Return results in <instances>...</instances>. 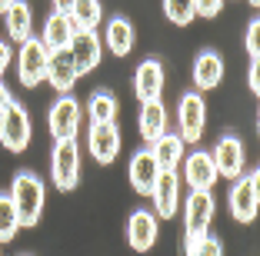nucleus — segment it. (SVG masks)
<instances>
[{"instance_id":"nucleus-30","label":"nucleus","mask_w":260,"mask_h":256,"mask_svg":"<svg viewBox=\"0 0 260 256\" xmlns=\"http://www.w3.org/2000/svg\"><path fill=\"white\" fill-rule=\"evenodd\" d=\"M247 53L250 60H260V20H250L247 27Z\"/></svg>"},{"instance_id":"nucleus-19","label":"nucleus","mask_w":260,"mask_h":256,"mask_svg":"<svg viewBox=\"0 0 260 256\" xmlns=\"http://www.w3.org/2000/svg\"><path fill=\"white\" fill-rule=\"evenodd\" d=\"M150 153H153V160H157L160 170H177L180 160L187 157V153H184V140H180L177 133H167V130L150 143Z\"/></svg>"},{"instance_id":"nucleus-8","label":"nucleus","mask_w":260,"mask_h":256,"mask_svg":"<svg viewBox=\"0 0 260 256\" xmlns=\"http://www.w3.org/2000/svg\"><path fill=\"white\" fill-rule=\"evenodd\" d=\"M80 117H84V106L77 103L70 93H60L50 113H47V127H50V136L54 140H67V136H77L80 130Z\"/></svg>"},{"instance_id":"nucleus-26","label":"nucleus","mask_w":260,"mask_h":256,"mask_svg":"<svg viewBox=\"0 0 260 256\" xmlns=\"http://www.w3.org/2000/svg\"><path fill=\"white\" fill-rule=\"evenodd\" d=\"M184 256H223V243L217 236H184Z\"/></svg>"},{"instance_id":"nucleus-34","label":"nucleus","mask_w":260,"mask_h":256,"mask_svg":"<svg viewBox=\"0 0 260 256\" xmlns=\"http://www.w3.org/2000/svg\"><path fill=\"white\" fill-rule=\"evenodd\" d=\"M70 4H74V0H54V10H67Z\"/></svg>"},{"instance_id":"nucleus-31","label":"nucleus","mask_w":260,"mask_h":256,"mask_svg":"<svg viewBox=\"0 0 260 256\" xmlns=\"http://www.w3.org/2000/svg\"><path fill=\"white\" fill-rule=\"evenodd\" d=\"M260 70H257V60H250V77H247V83H250V93H260Z\"/></svg>"},{"instance_id":"nucleus-28","label":"nucleus","mask_w":260,"mask_h":256,"mask_svg":"<svg viewBox=\"0 0 260 256\" xmlns=\"http://www.w3.org/2000/svg\"><path fill=\"white\" fill-rule=\"evenodd\" d=\"M164 14H167L170 23L187 27V23L197 17V10H193V0H164Z\"/></svg>"},{"instance_id":"nucleus-4","label":"nucleus","mask_w":260,"mask_h":256,"mask_svg":"<svg viewBox=\"0 0 260 256\" xmlns=\"http://www.w3.org/2000/svg\"><path fill=\"white\" fill-rule=\"evenodd\" d=\"M230 213L237 223H253L257 216V206H260V173L250 170V173H240L230 187Z\"/></svg>"},{"instance_id":"nucleus-16","label":"nucleus","mask_w":260,"mask_h":256,"mask_svg":"<svg viewBox=\"0 0 260 256\" xmlns=\"http://www.w3.org/2000/svg\"><path fill=\"white\" fill-rule=\"evenodd\" d=\"M134 93H137L140 103H150V100H160L164 93V63L160 60H144L134 74Z\"/></svg>"},{"instance_id":"nucleus-6","label":"nucleus","mask_w":260,"mask_h":256,"mask_svg":"<svg viewBox=\"0 0 260 256\" xmlns=\"http://www.w3.org/2000/svg\"><path fill=\"white\" fill-rule=\"evenodd\" d=\"M177 123H180V140L184 143H197L204 136V127H207V103L197 90L193 93H184L180 97V106H177Z\"/></svg>"},{"instance_id":"nucleus-36","label":"nucleus","mask_w":260,"mask_h":256,"mask_svg":"<svg viewBox=\"0 0 260 256\" xmlns=\"http://www.w3.org/2000/svg\"><path fill=\"white\" fill-rule=\"evenodd\" d=\"M250 4H253V7H260V0H250Z\"/></svg>"},{"instance_id":"nucleus-21","label":"nucleus","mask_w":260,"mask_h":256,"mask_svg":"<svg viewBox=\"0 0 260 256\" xmlns=\"http://www.w3.org/2000/svg\"><path fill=\"white\" fill-rule=\"evenodd\" d=\"M104 44H107L110 53L127 57V53L134 50V23H130L127 17H110L107 30H104Z\"/></svg>"},{"instance_id":"nucleus-1","label":"nucleus","mask_w":260,"mask_h":256,"mask_svg":"<svg viewBox=\"0 0 260 256\" xmlns=\"http://www.w3.org/2000/svg\"><path fill=\"white\" fill-rule=\"evenodd\" d=\"M10 203L17 210L20 230H34L40 223V213H44V203H47L44 180L37 173H30V170H20L14 176V187H10Z\"/></svg>"},{"instance_id":"nucleus-23","label":"nucleus","mask_w":260,"mask_h":256,"mask_svg":"<svg viewBox=\"0 0 260 256\" xmlns=\"http://www.w3.org/2000/svg\"><path fill=\"white\" fill-rule=\"evenodd\" d=\"M137 123H140V136H144L147 143H153V140H157V136L167 130V110H164L160 100L140 103V117H137Z\"/></svg>"},{"instance_id":"nucleus-27","label":"nucleus","mask_w":260,"mask_h":256,"mask_svg":"<svg viewBox=\"0 0 260 256\" xmlns=\"http://www.w3.org/2000/svg\"><path fill=\"white\" fill-rule=\"evenodd\" d=\"M17 233H20V220L10 203V193H0V243H10Z\"/></svg>"},{"instance_id":"nucleus-18","label":"nucleus","mask_w":260,"mask_h":256,"mask_svg":"<svg viewBox=\"0 0 260 256\" xmlns=\"http://www.w3.org/2000/svg\"><path fill=\"white\" fill-rule=\"evenodd\" d=\"M220 80H223V57L220 53H214V50L197 53V60H193V83H197V90H214Z\"/></svg>"},{"instance_id":"nucleus-33","label":"nucleus","mask_w":260,"mask_h":256,"mask_svg":"<svg viewBox=\"0 0 260 256\" xmlns=\"http://www.w3.org/2000/svg\"><path fill=\"white\" fill-rule=\"evenodd\" d=\"M7 100H10V93H7V87H4V83H0V110H4V106H7Z\"/></svg>"},{"instance_id":"nucleus-24","label":"nucleus","mask_w":260,"mask_h":256,"mask_svg":"<svg viewBox=\"0 0 260 256\" xmlns=\"http://www.w3.org/2000/svg\"><path fill=\"white\" fill-rule=\"evenodd\" d=\"M67 17L77 30H97L104 20V7H100V0H74L67 7Z\"/></svg>"},{"instance_id":"nucleus-35","label":"nucleus","mask_w":260,"mask_h":256,"mask_svg":"<svg viewBox=\"0 0 260 256\" xmlns=\"http://www.w3.org/2000/svg\"><path fill=\"white\" fill-rule=\"evenodd\" d=\"M10 4H14V0H0V17H4V14L10 10Z\"/></svg>"},{"instance_id":"nucleus-12","label":"nucleus","mask_w":260,"mask_h":256,"mask_svg":"<svg viewBox=\"0 0 260 256\" xmlns=\"http://www.w3.org/2000/svg\"><path fill=\"white\" fill-rule=\"evenodd\" d=\"M150 200H153L157 216L164 220L174 216L177 206H180V176H177V170H160V176H157V183L150 190Z\"/></svg>"},{"instance_id":"nucleus-11","label":"nucleus","mask_w":260,"mask_h":256,"mask_svg":"<svg viewBox=\"0 0 260 256\" xmlns=\"http://www.w3.org/2000/svg\"><path fill=\"white\" fill-rule=\"evenodd\" d=\"M70 53H74L77 74H90V70H97L100 57H104V40H100L97 30H74Z\"/></svg>"},{"instance_id":"nucleus-13","label":"nucleus","mask_w":260,"mask_h":256,"mask_svg":"<svg viewBox=\"0 0 260 256\" xmlns=\"http://www.w3.org/2000/svg\"><path fill=\"white\" fill-rule=\"evenodd\" d=\"M44 80H50V87H54L57 93H70L77 87L80 74H77V63H74L70 47H63V50H50V60H47V77H44Z\"/></svg>"},{"instance_id":"nucleus-17","label":"nucleus","mask_w":260,"mask_h":256,"mask_svg":"<svg viewBox=\"0 0 260 256\" xmlns=\"http://www.w3.org/2000/svg\"><path fill=\"white\" fill-rule=\"evenodd\" d=\"M127 176H130V187L137 190V193H147V196H150L153 183H157V176H160V166H157L153 153L150 150H137V153H134Z\"/></svg>"},{"instance_id":"nucleus-22","label":"nucleus","mask_w":260,"mask_h":256,"mask_svg":"<svg viewBox=\"0 0 260 256\" xmlns=\"http://www.w3.org/2000/svg\"><path fill=\"white\" fill-rule=\"evenodd\" d=\"M4 30L10 33V40H27L34 37V14H30V4H23V0H14L10 10L4 14Z\"/></svg>"},{"instance_id":"nucleus-15","label":"nucleus","mask_w":260,"mask_h":256,"mask_svg":"<svg viewBox=\"0 0 260 256\" xmlns=\"http://www.w3.org/2000/svg\"><path fill=\"white\" fill-rule=\"evenodd\" d=\"M184 163V180L190 190H210L220 176H217V166H214V157L207 150H193L190 157L180 160Z\"/></svg>"},{"instance_id":"nucleus-14","label":"nucleus","mask_w":260,"mask_h":256,"mask_svg":"<svg viewBox=\"0 0 260 256\" xmlns=\"http://www.w3.org/2000/svg\"><path fill=\"white\" fill-rule=\"evenodd\" d=\"M157 213L153 210H134L127 216V243L130 249H137V253H147V249H153V243H157Z\"/></svg>"},{"instance_id":"nucleus-2","label":"nucleus","mask_w":260,"mask_h":256,"mask_svg":"<svg viewBox=\"0 0 260 256\" xmlns=\"http://www.w3.org/2000/svg\"><path fill=\"white\" fill-rule=\"evenodd\" d=\"M50 176H54V187L60 190V193H67V190L77 187V180H80V147H77V136L54 140Z\"/></svg>"},{"instance_id":"nucleus-29","label":"nucleus","mask_w":260,"mask_h":256,"mask_svg":"<svg viewBox=\"0 0 260 256\" xmlns=\"http://www.w3.org/2000/svg\"><path fill=\"white\" fill-rule=\"evenodd\" d=\"M193 10H197V17H204V20H214L223 10V0H193Z\"/></svg>"},{"instance_id":"nucleus-9","label":"nucleus","mask_w":260,"mask_h":256,"mask_svg":"<svg viewBox=\"0 0 260 256\" xmlns=\"http://www.w3.org/2000/svg\"><path fill=\"white\" fill-rule=\"evenodd\" d=\"M210 157H214V166H217V176H223V180H237L240 173H244V143H240L237 136H220L217 140V147L210 150Z\"/></svg>"},{"instance_id":"nucleus-3","label":"nucleus","mask_w":260,"mask_h":256,"mask_svg":"<svg viewBox=\"0 0 260 256\" xmlns=\"http://www.w3.org/2000/svg\"><path fill=\"white\" fill-rule=\"evenodd\" d=\"M0 143L7 147L10 153H23L30 147V117H27V110L14 97L0 110Z\"/></svg>"},{"instance_id":"nucleus-5","label":"nucleus","mask_w":260,"mask_h":256,"mask_svg":"<svg viewBox=\"0 0 260 256\" xmlns=\"http://www.w3.org/2000/svg\"><path fill=\"white\" fill-rule=\"evenodd\" d=\"M47 60H50V50L44 47V40L27 37L20 44V53H17V77H20L23 87H37L47 77Z\"/></svg>"},{"instance_id":"nucleus-25","label":"nucleus","mask_w":260,"mask_h":256,"mask_svg":"<svg viewBox=\"0 0 260 256\" xmlns=\"http://www.w3.org/2000/svg\"><path fill=\"white\" fill-rule=\"evenodd\" d=\"M87 117H90V123H117V110H120V103H117V97L110 90H93L90 100H87Z\"/></svg>"},{"instance_id":"nucleus-10","label":"nucleus","mask_w":260,"mask_h":256,"mask_svg":"<svg viewBox=\"0 0 260 256\" xmlns=\"http://www.w3.org/2000/svg\"><path fill=\"white\" fill-rule=\"evenodd\" d=\"M87 150L97 163H114L117 153H120V130L117 123H90V133H87Z\"/></svg>"},{"instance_id":"nucleus-7","label":"nucleus","mask_w":260,"mask_h":256,"mask_svg":"<svg viewBox=\"0 0 260 256\" xmlns=\"http://www.w3.org/2000/svg\"><path fill=\"white\" fill-rule=\"evenodd\" d=\"M214 223V196L210 190H190L184 203V236H204Z\"/></svg>"},{"instance_id":"nucleus-32","label":"nucleus","mask_w":260,"mask_h":256,"mask_svg":"<svg viewBox=\"0 0 260 256\" xmlns=\"http://www.w3.org/2000/svg\"><path fill=\"white\" fill-rule=\"evenodd\" d=\"M10 67V47L0 40V77H4V70Z\"/></svg>"},{"instance_id":"nucleus-20","label":"nucleus","mask_w":260,"mask_h":256,"mask_svg":"<svg viewBox=\"0 0 260 256\" xmlns=\"http://www.w3.org/2000/svg\"><path fill=\"white\" fill-rule=\"evenodd\" d=\"M74 23H70V17H67V10H54V14L47 17V23H44V47L47 50H63V47H70V37H74Z\"/></svg>"}]
</instances>
